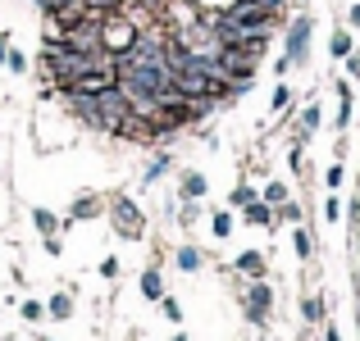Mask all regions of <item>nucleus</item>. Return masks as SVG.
<instances>
[{
    "mask_svg": "<svg viewBox=\"0 0 360 341\" xmlns=\"http://www.w3.org/2000/svg\"><path fill=\"white\" fill-rule=\"evenodd\" d=\"M5 64H9V73H27V55H23V51H9Z\"/></svg>",
    "mask_w": 360,
    "mask_h": 341,
    "instance_id": "4be33fe9",
    "label": "nucleus"
},
{
    "mask_svg": "<svg viewBox=\"0 0 360 341\" xmlns=\"http://www.w3.org/2000/svg\"><path fill=\"white\" fill-rule=\"evenodd\" d=\"M141 296H150V300H160V296H165V282H160V269H146V273H141Z\"/></svg>",
    "mask_w": 360,
    "mask_h": 341,
    "instance_id": "9d476101",
    "label": "nucleus"
},
{
    "mask_svg": "<svg viewBox=\"0 0 360 341\" xmlns=\"http://www.w3.org/2000/svg\"><path fill=\"white\" fill-rule=\"evenodd\" d=\"M196 214H201V210H196V201H187L183 214H178V223H196Z\"/></svg>",
    "mask_w": 360,
    "mask_h": 341,
    "instance_id": "c85d7f7f",
    "label": "nucleus"
},
{
    "mask_svg": "<svg viewBox=\"0 0 360 341\" xmlns=\"http://www.w3.org/2000/svg\"><path fill=\"white\" fill-rule=\"evenodd\" d=\"M342 178H347V173H342V164H328V173H324V182H328V187H342Z\"/></svg>",
    "mask_w": 360,
    "mask_h": 341,
    "instance_id": "393cba45",
    "label": "nucleus"
},
{
    "mask_svg": "<svg viewBox=\"0 0 360 341\" xmlns=\"http://www.w3.org/2000/svg\"><path fill=\"white\" fill-rule=\"evenodd\" d=\"M110 219H115V232L128 236V241H137V236L146 232V219H141V210L128 201V196H115V205H110Z\"/></svg>",
    "mask_w": 360,
    "mask_h": 341,
    "instance_id": "7ed1b4c3",
    "label": "nucleus"
},
{
    "mask_svg": "<svg viewBox=\"0 0 360 341\" xmlns=\"http://www.w3.org/2000/svg\"><path fill=\"white\" fill-rule=\"evenodd\" d=\"M292 250H297L301 260H310V250H315V246H310V232H306V227H297V232H292Z\"/></svg>",
    "mask_w": 360,
    "mask_h": 341,
    "instance_id": "a211bd4d",
    "label": "nucleus"
},
{
    "mask_svg": "<svg viewBox=\"0 0 360 341\" xmlns=\"http://www.w3.org/2000/svg\"><path fill=\"white\" fill-rule=\"evenodd\" d=\"M347 78H356V82H360V51L347 55Z\"/></svg>",
    "mask_w": 360,
    "mask_h": 341,
    "instance_id": "bb28decb",
    "label": "nucleus"
},
{
    "mask_svg": "<svg viewBox=\"0 0 360 341\" xmlns=\"http://www.w3.org/2000/svg\"><path fill=\"white\" fill-rule=\"evenodd\" d=\"M324 341H342V337H338V333H333V328H328V333H324Z\"/></svg>",
    "mask_w": 360,
    "mask_h": 341,
    "instance_id": "72a5a7b5",
    "label": "nucleus"
},
{
    "mask_svg": "<svg viewBox=\"0 0 360 341\" xmlns=\"http://www.w3.org/2000/svg\"><path fill=\"white\" fill-rule=\"evenodd\" d=\"M229 201H233V205H238V210H242L246 201H255V192H251V187H246V182H238V187H233V196H229Z\"/></svg>",
    "mask_w": 360,
    "mask_h": 341,
    "instance_id": "5701e85b",
    "label": "nucleus"
},
{
    "mask_svg": "<svg viewBox=\"0 0 360 341\" xmlns=\"http://www.w3.org/2000/svg\"><path fill=\"white\" fill-rule=\"evenodd\" d=\"M297 5H306V0H297Z\"/></svg>",
    "mask_w": 360,
    "mask_h": 341,
    "instance_id": "c9c22d12",
    "label": "nucleus"
},
{
    "mask_svg": "<svg viewBox=\"0 0 360 341\" xmlns=\"http://www.w3.org/2000/svg\"><path fill=\"white\" fill-rule=\"evenodd\" d=\"M242 305H246V319H251V323H264V319H269V305H274L269 282H264V278H251V287H246Z\"/></svg>",
    "mask_w": 360,
    "mask_h": 341,
    "instance_id": "20e7f679",
    "label": "nucleus"
},
{
    "mask_svg": "<svg viewBox=\"0 0 360 341\" xmlns=\"http://www.w3.org/2000/svg\"><path fill=\"white\" fill-rule=\"evenodd\" d=\"M23 319H27V323H41V319H46V305H37V300H23Z\"/></svg>",
    "mask_w": 360,
    "mask_h": 341,
    "instance_id": "412c9836",
    "label": "nucleus"
},
{
    "mask_svg": "<svg viewBox=\"0 0 360 341\" xmlns=\"http://www.w3.org/2000/svg\"><path fill=\"white\" fill-rule=\"evenodd\" d=\"M178 192H183V201H201V196H205V178L187 168V173H183V182H178Z\"/></svg>",
    "mask_w": 360,
    "mask_h": 341,
    "instance_id": "6e6552de",
    "label": "nucleus"
},
{
    "mask_svg": "<svg viewBox=\"0 0 360 341\" xmlns=\"http://www.w3.org/2000/svg\"><path fill=\"white\" fill-rule=\"evenodd\" d=\"M274 223H301V205H297V201L274 205Z\"/></svg>",
    "mask_w": 360,
    "mask_h": 341,
    "instance_id": "ddd939ff",
    "label": "nucleus"
},
{
    "mask_svg": "<svg viewBox=\"0 0 360 341\" xmlns=\"http://www.w3.org/2000/svg\"><path fill=\"white\" fill-rule=\"evenodd\" d=\"M32 5L41 9V14H55V9H60V5H69V0H32Z\"/></svg>",
    "mask_w": 360,
    "mask_h": 341,
    "instance_id": "c756f323",
    "label": "nucleus"
},
{
    "mask_svg": "<svg viewBox=\"0 0 360 341\" xmlns=\"http://www.w3.org/2000/svg\"><path fill=\"white\" fill-rule=\"evenodd\" d=\"M32 223H37V232H41V236H55V227H60V219H55L51 210H32Z\"/></svg>",
    "mask_w": 360,
    "mask_h": 341,
    "instance_id": "2eb2a0df",
    "label": "nucleus"
},
{
    "mask_svg": "<svg viewBox=\"0 0 360 341\" xmlns=\"http://www.w3.org/2000/svg\"><path fill=\"white\" fill-rule=\"evenodd\" d=\"M233 232V219L229 214H214V236H229Z\"/></svg>",
    "mask_w": 360,
    "mask_h": 341,
    "instance_id": "a878e982",
    "label": "nucleus"
},
{
    "mask_svg": "<svg viewBox=\"0 0 360 341\" xmlns=\"http://www.w3.org/2000/svg\"><path fill=\"white\" fill-rule=\"evenodd\" d=\"M242 219L255 223V227H278V223H274V205L269 201H246L242 205Z\"/></svg>",
    "mask_w": 360,
    "mask_h": 341,
    "instance_id": "39448f33",
    "label": "nucleus"
},
{
    "mask_svg": "<svg viewBox=\"0 0 360 341\" xmlns=\"http://www.w3.org/2000/svg\"><path fill=\"white\" fill-rule=\"evenodd\" d=\"M123 114H128V96H123L119 87H105L101 96H91V128L96 132H110V137H115Z\"/></svg>",
    "mask_w": 360,
    "mask_h": 341,
    "instance_id": "f257e3e1",
    "label": "nucleus"
},
{
    "mask_svg": "<svg viewBox=\"0 0 360 341\" xmlns=\"http://www.w3.org/2000/svg\"><path fill=\"white\" fill-rule=\"evenodd\" d=\"M174 341H187V337H183V333H178V337H174Z\"/></svg>",
    "mask_w": 360,
    "mask_h": 341,
    "instance_id": "f704fd0d",
    "label": "nucleus"
},
{
    "mask_svg": "<svg viewBox=\"0 0 360 341\" xmlns=\"http://www.w3.org/2000/svg\"><path fill=\"white\" fill-rule=\"evenodd\" d=\"M328 51H333V55H338V60H347V55H352V51H356V41H352V32H347V27H338V32H333V41H328Z\"/></svg>",
    "mask_w": 360,
    "mask_h": 341,
    "instance_id": "9b49d317",
    "label": "nucleus"
},
{
    "mask_svg": "<svg viewBox=\"0 0 360 341\" xmlns=\"http://www.w3.org/2000/svg\"><path fill=\"white\" fill-rule=\"evenodd\" d=\"M238 273H246V278H264V255L260 250H242L238 255Z\"/></svg>",
    "mask_w": 360,
    "mask_h": 341,
    "instance_id": "0eeeda50",
    "label": "nucleus"
},
{
    "mask_svg": "<svg viewBox=\"0 0 360 341\" xmlns=\"http://www.w3.org/2000/svg\"><path fill=\"white\" fill-rule=\"evenodd\" d=\"M301 314H306L310 323H319V319H324V305H319L315 296H306V300H301Z\"/></svg>",
    "mask_w": 360,
    "mask_h": 341,
    "instance_id": "6ab92c4d",
    "label": "nucleus"
},
{
    "mask_svg": "<svg viewBox=\"0 0 360 341\" xmlns=\"http://www.w3.org/2000/svg\"><path fill=\"white\" fill-rule=\"evenodd\" d=\"M264 201H269V205H283V201H288V187H283V182H269V187H264Z\"/></svg>",
    "mask_w": 360,
    "mask_h": 341,
    "instance_id": "aec40b11",
    "label": "nucleus"
},
{
    "mask_svg": "<svg viewBox=\"0 0 360 341\" xmlns=\"http://www.w3.org/2000/svg\"><path fill=\"white\" fill-rule=\"evenodd\" d=\"M347 23H352V27H360V5H352V9H347Z\"/></svg>",
    "mask_w": 360,
    "mask_h": 341,
    "instance_id": "2f4dec72",
    "label": "nucleus"
},
{
    "mask_svg": "<svg viewBox=\"0 0 360 341\" xmlns=\"http://www.w3.org/2000/svg\"><path fill=\"white\" fill-rule=\"evenodd\" d=\"M324 214H328V219H342V201H338V196H328V201H324Z\"/></svg>",
    "mask_w": 360,
    "mask_h": 341,
    "instance_id": "cd10ccee",
    "label": "nucleus"
},
{
    "mask_svg": "<svg viewBox=\"0 0 360 341\" xmlns=\"http://www.w3.org/2000/svg\"><path fill=\"white\" fill-rule=\"evenodd\" d=\"M178 269L196 273V269H201V250H196V246H178Z\"/></svg>",
    "mask_w": 360,
    "mask_h": 341,
    "instance_id": "4468645a",
    "label": "nucleus"
},
{
    "mask_svg": "<svg viewBox=\"0 0 360 341\" xmlns=\"http://www.w3.org/2000/svg\"><path fill=\"white\" fill-rule=\"evenodd\" d=\"M292 105H297L292 87H283V82H278V87H274V100H269V109H274V114H292Z\"/></svg>",
    "mask_w": 360,
    "mask_h": 341,
    "instance_id": "1a4fd4ad",
    "label": "nucleus"
},
{
    "mask_svg": "<svg viewBox=\"0 0 360 341\" xmlns=\"http://www.w3.org/2000/svg\"><path fill=\"white\" fill-rule=\"evenodd\" d=\"M5 55H9V36L0 32V60H5Z\"/></svg>",
    "mask_w": 360,
    "mask_h": 341,
    "instance_id": "473e14b6",
    "label": "nucleus"
},
{
    "mask_svg": "<svg viewBox=\"0 0 360 341\" xmlns=\"http://www.w3.org/2000/svg\"><path fill=\"white\" fill-rule=\"evenodd\" d=\"M310 32H315V18H310V14H297L288 23V51H283L288 69H297V64L310 60Z\"/></svg>",
    "mask_w": 360,
    "mask_h": 341,
    "instance_id": "f03ea898",
    "label": "nucleus"
},
{
    "mask_svg": "<svg viewBox=\"0 0 360 341\" xmlns=\"http://www.w3.org/2000/svg\"><path fill=\"white\" fill-rule=\"evenodd\" d=\"M160 309H165V319H174V323L183 319V309H178V300H174V296H160Z\"/></svg>",
    "mask_w": 360,
    "mask_h": 341,
    "instance_id": "b1692460",
    "label": "nucleus"
},
{
    "mask_svg": "<svg viewBox=\"0 0 360 341\" xmlns=\"http://www.w3.org/2000/svg\"><path fill=\"white\" fill-rule=\"evenodd\" d=\"M69 309H73V300H69V296L60 291V296H51V305H46V314H51V319H69Z\"/></svg>",
    "mask_w": 360,
    "mask_h": 341,
    "instance_id": "f3484780",
    "label": "nucleus"
},
{
    "mask_svg": "<svg viewBox=\"0 0 360 341\" xmlns=\"http://www.w3.org/2000/svg\"><path fill=\"white\" fill-rule=\"evenodd\" d=\"M169 164H174L169 155H155V159H150V168L141 173V182H155V178H165V173H169Z\"/></svg>",
    "mask_w": 360,
    "mask_h": 341,
    "instance_id": "dca6fc26",
    "label": "nucleus"
},
{
    "mask_svg": "<svg viewBox=\"0 0 360 341\" xmlns=\"http://www.w3.org/2000/svg\"><path fill=\"white\" fill-rule=\"evenodd\" d=\"M91 214H101V201H96V196H78V201L69 205V219H64V223H78V219H91Z\"/></svg>",
    "mask_w": 360,
    "mask_h": 341,
    "instance_id": "423d86ee",
    "label": "nucleus"
},
{
    "mask_svg": "<svg viewBox=\"0 0 360 341\" xmlns=\"http://www.w3.org/2000/svg\"><path fill=\"white\" fill-rule=\"evenodd\" d=\"M315 128H319V105H306V109H301V128H297V141H306V137H310Z\"/></svg>",
    "mask_w": 360,
    "mask_h": 341,
    "instance_id": "f8f14e48",
    "label": "nucleus"
},
{
    "mask_svg": "<svg viewBox=\"0 0 360 341\" xmlns=\"http://www.w3.org/2000/svg\"><path fill=\"white\" fill-rule=\"evenodd\" d=\"M101 278H119V260H105V264H101Z\"/></svg>",
    "mask_w": 360,
    "mask_h": 341,
    "instance_id": "7c9ffc66",
    "label": "nucleus"
}]
</instances>
